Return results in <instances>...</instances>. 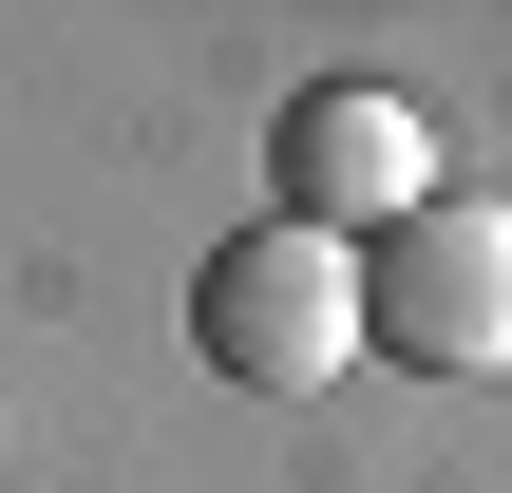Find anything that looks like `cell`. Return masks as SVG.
<instances>
[{
	"mask_svg": "<svg viewBox=\"0 0 512 493\" xmlns=\"http://www.w3.org/2000/svg\"><path fill=\"white\" fill-rule=\"evenodd\" d=\"M361 342L418 361V380H512V209L437 190L361 247Z\"/></svg>",
	"mask_w": 512,
	"mask_h": 493,
	"instance_id": "1",
	"label": "cell"
},
{
	"mask_svg": "<svg viewBox=\"0 0 512 493\" xmlns=\"http://www.w3.org/2000/svg\"><path fill=\"white\" fill-rule=\"evenodd\" d=\"M190 342L228 361V380H266V399H304V380H342L361 361V247H323V228H228L209 266H190Z\"/></svg>",
	"mask_w": 512,
	"mask_h": 493,
	"instance_id": "2",
	"label": "cell"
},
{
	"mask_svg": "<svg viewBox=\"0 0 512 493\" xmlns=\"http://www.w3.org/2000/svg\"><path fill=\"white\" fill-rule=\"evenodd\" d=\"M266 190H285V228L380 247L399 209H437V114H418V95H380V76H304V95H285V133H266Z\"/></svg>",
	"mask_w": 512,
	"mask_h": 493,
	"instance_id": "3",
	"label": "cell"
}]
</instances>
